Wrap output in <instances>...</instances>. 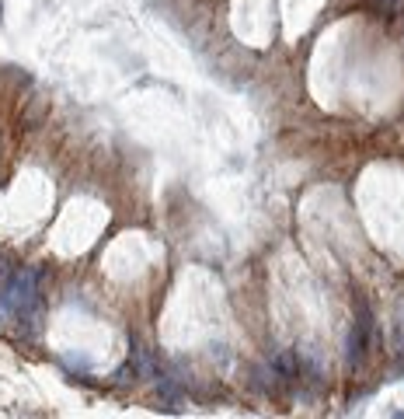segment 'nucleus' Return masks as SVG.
<instances>
[{
	"label": "nucleus",
	"mask_w": 404,
	"mask_h": 419,
	"mask_svg": "<svg viewBox=\"0 0 404 419\" xmlns=\"http://www.w3.org/2000/svg\"><path fill=\"white\" fill-rule=\"evenodd\" d=\"M4 290V297H8V304L14 307V311H32L35 304H39V269H32V266H21V269H14L11 273V280L0 287Z\"/></svg>",
	"instance_id": "nucleus-1"
},
{
	"label": "nucleus",
	"mask_w": 404,
	"mask_h": 419,
	"mask_svg": "<svg viewBox=\"0 0 404 419\" xmlns=\"http://www.w3.org/2000/svg\"><path fill=\"white\" fill-rule=\"evenodd\" d=\"M272 371L282 378V381H290V378H297V356L286 349V353H279L275 360H272Z\"/></svg>",
	"instance_id": "nucleus-2"
},
{
	"label": "nucleus",
	"mask_w": 404,
	"mask_h": 419,
	"mask_svg": "<svg viewBox=\"0 0 404 419\" xmlns=\"http://www.w3.org/2000/svg\"><path fill=\"white\" fill-rule=\"evenodd\" d=\"M373 8H376V14L390 18V14H397V8H401V0H373Z\"/></svg>",
	"instance_id": "nucleus-3"
}]
</instances>
